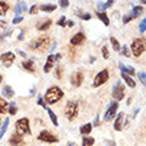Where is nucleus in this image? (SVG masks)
<instances>
[{"mask_svg": "<svg viewBox=\"0 0 146 146\" xmlns=\"http://www.w3.org/2000/svg\"><path fill=\"white\" fill-rule=\"evenodd\" d=\"M143 12V8L139 7V5H137V7H133V11H131V13L134 15V17H137L138 15H141Z\"/></svg>", "mask_w": 146, "mask_h": 146, "instance_id": "nucleus-30", "label": "nucleus"}, {"mask_svg": "<svg viewBox=\"0 0 146 146\" xmlns=\"http://www.w3.org/2000/svg\"><path fill=\"white\" fill-rule=\"evenodd\" d=\"M111 96H113V98L117 101L122 100L123 96H125V88H123L122 84H115L114 85V89H113V93H111Z\"/></svg>", "mask_w": 146, "mask_h": 146, "instance_id": "nucleus-8", "label": "nucleus"}, {"mask_svg": "<svg viewBox=\"0 0 146 146\" xmlns=\"http://www.w3.org/2000/svg\"><path fill=\"white\" fill-rule=\"evenodd\" d=\"M50 44V38L48 36H42V37H38L33 41H31L29 44V48L31 49H38V50H46L48 46Z\"/></svg>", "mask_w": 146, "mask_h": 146, "instance_id": "nucleus-2", "label": "nucleus"}, {"mask_svg": "<svg viewBox=\"0 0 146 146\" xmlns=\"http://www.w3.org/2000/svg\"><path fill=\"white\" fill-rule=\"evenodd\" d=\"M109 78V72L108 69L101 70L100 73H97V76L94 77V81H93V86H100V85L105 84Z\"/></svg>", "mask_w": 146, "mask_h": 146, "instance_id": "nucleus-6", "label": "nucleus"}, {"mask_svg": "<svg viewBox=\"0 0 146 146\" xmlns=\"http://www.w3.org/2000/svg\"><path fill=\"white\" fill-rule=\"evenodd\" d=\"M9 114L11 115H15L16 113H17V108H16V105H15V102H12L11 105H9Z\"/></svg>", "mask_w": 146, "mask_h": 146, "instance_id": "nucleus-33", "label": "nucleus"}, {"mask_svg": "<svg viewBox=\"0 0 146 146\" xmlns=\"http://www.w3.org/2000/svg\"><path fill=\"white\" fill-rule=\"evenodd\" d=\"M54 56L53 54H50L49 57L46 58V62H45V65H44V72L45 73H48V72H50V69L53 68V64H54Z\"/></svg>", "mask_w": 146, "mask_h": 146, "instance_id": "nucleus-15", "label": "nucleus"}, {"mask_svg": "<svg viewBox=\"0 0 146 146\" xmlns=\"http://www.w3.org/2000/svg\"><path fill=\"white\" fill-rule=\"evenodd\" d=\"M66 146H76V143H73V142H69V143H68V145H66Z\"/></svg>", "mask_w": 146, "mask_h": 146, "instance_id": "nucleus-49", "label": "nucleus"}, {"mask_svg": "<svg viewBox=\"0 0 146 146\" xmlns=\"http://www.w3.org/2000/svg\"><path fill=\"white\" fill-rule=\"evenodd\" d=\"M110 42H111V46H113V49H114V50H117V52H118V50L121 49V46H119V42L117 41L114 37H110Z\"/></svg>", "mask_w": 146, "mask_h": 146, "instance_id": "nucleus-31", "label": "nucleus"}, {"mask_svg": "<svg viewBox=\"0 0 146 146\" xmlns=\"http://www.w3.org/2000/svg\"><path fill=\"white\" fill-rule=\"evenodd\" d=\"M37 104H38V105H41L42 108H44L46 111H48V114H49V117H50V121L53 122L54 126H57V125H58V122H57V115H56V114L53 113V110H52L50 108H48V106L45 105V102H44V101H42L41 98H38V100H37Z\"/></svg>", "mask_w": 146, "mask_h": 146, "instance_id": "nucleus-11", "label": "nucleus"}, {"mask_svg": "<svg viewBox=\"0 0 146 146\" xmlns=\"http://www.w3.org/2000/svg\"><path fill=\"white\" fill-rule=\"evenodd\" d=\"M138 78H139V81L146 86V73H143V72L138 73Z\"/></svg>", "mask_w": 146, "mask_h": 146, "instance_id": "nucleus-35", "label": "nucleus"}, {"mask_svg": "<svg viewBox=\"0 0 146 146\" xmlns=\"http://www.w3.org/2000/svg\"><path fill=\"white\" fill-rule=\"evenodd\" d=\"M119 69L122 70V73H125V74H127V76H130V77L134 74V69L131 66H125L122 62H119Z\"/></svg>", "mask_w": 146, "mask_h": 146, "instance_id": "nucleus-18", "label": "nucleus"}, {"mask_svg": "<svg viewBox=\"0 0 146 146\" xmlns=\"http://www.w3.org/2000/svg\"><path fill=\"white\" fill-rule=\"evenodd\" d=\"M123 54H125V56H129V52H127L126 46H123Z\"/></svg>", "mask_w": 146, "mask_h": 146, "instance_id": "nucleus-44", "label": "nucleus"}, {"mask_svg": "<svg viewBox=\"0 0 146 146\" xmlns=\"http://www.w3.org/2000/svg\"><path fill=\"white\" fill-rule=\"evenodd\" d=\"M90 131H92V123H86V125H84V126H81V129H80V133L81 134H84V135L89 134Z\"/></svg>", "mask_w": 146, "mask_h": 146, "instance_id": "nucleus-26", "label": "nucleus"}, {"mask_svg": "<svg viewBox=\"0 0 146 146\" xmlns=\"http://www.w3.org/2000/svg\"><path fill=\"white\" fill-rule=\"evenodd\" d=\"M121 76H122V78L125 80V82H126V84L129 85L130 88H134V86H135V82H134V80H133L130 76H127V74H125V73H122Z\"/></svg>", "mask_w": 146, "mask_h": 146, "instance_id": "nucleus-22", "label": "nucleus"}, {"mask_svg": "<svg viewBox=\"0 0 146 146\" xmlns=\"http://www.w3.org/2000/svg\"><path fill=\"white\" fill-rule=\"evenodd\" d=\"M82 81H84V74L81 72L72 73V76H70V82H72L73 86H80V85L82 84Z\"/></svg>", "mask_w": 146, "mask_h": 146, "instance_id": "nucleus-12", "label": "nucleus"}, {"mask_svg": "<svg viewBox=\"0 0 146 146\" xmlns=\"http://www.w3.org/2000/svg\"><path fill=\"white\" fill-rule=\"evenodd\" d=\"M97 16H98V19H100L101 21H102V23L106 25V27H108L109 24H110V20H109L108 15H106L105 12H98V13H97Z\"/></svg>", "mask_w": 146, "mask_h": 146, "instance_id": "nucleus-21", "label": "nucleus"}, {"mask_svg": "<svg viewBox=\"0 0 146 146\" xmlns=\"http://www.w3.org/2000/svg\"><path fill=\"white\" fill-rule=\"evenodd\" d=\"M65 115L68 119H74L77 115V104L73 102V101H69L65 106Z\"/></svg>", "mask_w": 146, "mask_h": 146, "instance_id": "nucleus-7", "label": "nucleus"}, {"mask_svg": "<svg viewBox=\"0 0 146 146\" xmlns=\"http://www.w3.org/2000/svg\"><path fill=\"white\" fill-rule=\"evenodd\" d=\"M8 9H9L8 3H5V1H0V15H5Z\"/></svg>", "mask_w": 146, "mask_h": 146, "instance_id": "nucleus-27", "label": "nucleus"}, {"mask_svg": "<svg viewBox=\"0 0 146 146\" xmlns=\"http://www.w3.org/2000/svg\"><path fill=\"white\" fill-rule=\"evenodd\" d=\"M8 123H9V119H8V118H5V119H4V122H3V125H1V129H0V139H1V137H3V135H4V133H5V130H7Z\"/></svg>", "mask_w": 146, "mask_h": 146, "instance_id": "nucleus-28", "label": "nucleus"}, {"mask_svg": "<svg viewBox=\"0 0 146 146\" xmlns=\"http://www.w3.org/2000/svg\"><path fill=\"white\" fill-rule=\"evenodd\" d=\"M1 80H3V77H1V74H0V82H1Z\"/></svg>", "mask_w": 146, "mask_h": 146, "instance_id": "nucleus-50", "label": "nucleus"}, {"mask_svg": "<svg viewBox=\"0 0 146 146\" xmlns=\"http://www.w3.org/2000/svg\"><path fill=\"white\" fill-rule=\"evenodd\" d=\"M50 24H52V20H50V19H46L44 23H41L40 25H38L37 29H38V31H45V29H48V28L50 27Z\"/></svg>", "mask_w": 146, "mask_h": 146, "instance_id": "nucleus-25", "label": "nucleus"}, {"mask_svg": "<svg viewBox=\"0 0 146 146\" xmlns=\"http://www.w3.org/2000/svg\"><path fill=\"white\" fill-rule=\"evenodd\" d=\"M37 9H38V8L36 7V5H33V7H32L31 9H29V12H31L32 15H33V13H36V12H37Z\"/></svg>", "mask_w": 146, "mask_h": 146, "instance_id": "nucleus-43", "label": "nucleus"}, {"mask_svg": "<svg viewBox=\"0 0 146 146\" xmlns=\"http://www.w3.org/2000/svg\"><path fill=\"white\" fill-rule=\"evenodd\" d=\"M68 5H69V1H68V0H65V1H64V0H61V1H60V7L65 8V7H68Z\"/></svg>", "mask_w": 146, "mask_h": 146, "instance_id": "nucleus-40", "label": "nucleus"}, {"mask_svg": "<svg viewBox=\"0 0 146 146\" xmlns=\"http://www.w3.org/2000/svg\"><path fill=\"white\" fill-rule=\"evenodd\" d=\"M93 143H94V138L92 137H84L82 139V146H93Z\"/></svg>", "mask_w": 146, "mask_h": 146, "instance_id": "nucleus-29", "label": "nucleus"}, {"mask_svg": "<svg viewBox=\"0 0 146 146\" xmlns=\"http://www.w3.org/2000/svg\"><path fill=\"white\" fill-rule=\"evenodd\" d=\"M40 9L45 12H53L56 9V5L54 4H42V5H40Z\"/></svg>", "mask_w": 146, "mask_h": 146, "instance_id": "nucleus-23", "label": "nucleus"}, {"mask_svg": "<svg viewBox=\"0 0 146 146\" xmlns=\"http://www.w3.org/2000/svg\"><path fill=\"white\" fill-rule=\"evenodd\" d=\"M0 61H1V64H3L5 68H9V66L12 65V62L15 61V54L12 53V52H5V53L1 54Z\"/></svg>", "mask_w": 146, "mask_h": 146, "instance_id": "nucleus-9", "label": "nucleus"}, {"mask_svg": "<svg viewBox=\"0 0 146 146\" xmlns=\"http://www.w3.org/2000/svg\"><path fill=\"white\" fill-rule=\"evenodd\" d=\"M108 146H115V143L113 142V141H108V143H106Z\"/></svg>", "mask_w": 146, "mask_h": 146, "instance_id": "nucleus-46", "label": "nucleus"}, {"mask_svg": "<svg viewBox=\"0 0 146 146\" xmlns=\"http://www.w3.org/2000/svg\"><path fill=\"white\" fill-rule=\"evenodd\" d=\"M131 50L135 57H139L141 54L146 50V40L143 38H135L134 41L131 42Z\"/></svg>", "mask_w": 146, "mask_h": 146, "instance_id": "nucleus-4", "label": "nucleus"}, {"mask_svg": "<svg viewBox=\"0 0 146 146\" xmlns=\"http://www.w3.org/2000/svg\"><path fill=\"white\" fill-rule=\"evenodd\" d=\"M117 110H118V104H117V102L114 101V102H111V104L109 105L108 110H106V113H105V115H104V119H105V121H109V119H111L115 115Z\"/></svg>", "mask_w": 146, "mask_h": 146, "instance_id": "nucleus-10", "label": "nucleus"}, {"mask_svg": "<svg viewBox=\"0 0 146 146\" xmlns=\"http://www.w3.org/2000/svg\"><path fill=\"white\" fill-rule=\"evenodd\" d=\"M65 23H66V19H65V16H62L61 19L57 21V25H60V27H65Z\"/></svg>", "mask_w": 146, "mask_h": 146, "instance_id": "nucleus-37", "label": "nucleus"}, {"mask_svg": "<svg viewBox=\"0 0 146 146\" xmlns=\"http://www.w3.org/2000/svg\"><path fill=\"white\" fill-rule=\"evenodd\" d=\"M21 20H23V17H21V16H17V17H15V19H13V21H12V23H13V24H17V23H20Z\"/></svg>", "mask_w": 146, "mask_h": 146, "instance_id": "nucleus-42", "label": "nucleus"}, {"mask_svg": "<svg viewBox=\"0 0 146 146\" xmlns=\"http://www.w3.org/2000/svg\"><path fill=\"white\" fill-rule=\"evenodd\" d=\"M61 73H62V68L61 66H57V68H56V77H57V78H61Z\"/></svg>", "mask_w": 146, "mask_h": 146, "instance_id": "nucleus-39", "label": "nucleus"}, {"mask_svg": "<svg viewBox=\"0 0 146 146\" xmlns=\"http://www.w3.org/2000/svg\"><path fill=\"white\" fill-rule=\"evenodd\" d=\"M7 101L5 100H1V98H0V113H1V114H3V113H5V111H7Z\"/></svg>", "mask_w": 146, "mask_h": 146, "instance_id": "nucleus-32", "label": "nucleus"}, {"mask_svg": "<svg viewBox=\"0 0 146 146\" xmlns=\"http://www.w3.org/2000/svg\"><path fill=\"white\" fill-rule=\"evenodd\" d=\"M62 96H64V92H62L58 86H50L45 93L44 102H45V104H54V102H57L58 100H61Z\"/></svg>", "mask_w": 146, "mask_h": 146, "instance_id": "nucleus-1", "label": "nucleus"}, {"mask_svg": "<svg viewBox=\"0 0 146 146\" xmlns=\"http://www.w3.org/2000/svg\"><path fill=\"white\" fill-rule=\"evenodd\" d=\"M66 24H68V27H73V25H74V23H73L72 20H69V21H66Z\"/></svg>", "mask_w": 146, "mask_h": 146, "instance_id": "nucleus-45", "label": "nucleus"}, {"mask_svg": "<svg viewBox=\"0 0 146 146\" xmlns=\"http://www.w3.org/2000/svg\"><path fill=\"white\" fill-rule=\"evenodd\" d=\"M0 123H1V119H0Z\"/></svg>", "mask_w": 146, "mask_h": 146, "instance_id": "nucleus-51", "label": "nucleus"}, {"mask_svg": "<svg viewBox=\"0 0 146 146\" xmlns=\"http://www.w3.org/2000/svg\"><path fill=\"white\" fill-rule=\"evenodd\" d=\"M37 138L40 139V141H44V142H48V143H56L58 141L57 137L53 135L50 131H48V130L40 131V134L37 135Z\"/></svg>", "mask_w": 146, "mask_h": 146, "instance_id": "nucleus-5", "label": "nucleus"}, {"mask_svg": "<svg viewBox=\"0 0 146 146\" xmlns=\"http://www.w3.org/2000/svg\"><path fill=\"white\" fill-rule=\"evenodd\" d=\"M16 133L20 135L31 134V127H29V119L28 118H20L16 122Z\"/></svg>", "mask_w": 146, "mask_h": 146, "instance_id": "nucleus-3", "label": "nucleus"}, {"mask_svg": "<svg viewBox=\"0 0 146 146\" xmlns=\"http://www.w3.org/2000/svg\"><path fill=\"white\" fill-rule=\"evenodd\" d=\"M139 32H146V19H143L139 24Z\"/></svg>", "mask_w": 146, "mask_h": 146, "instance_id": "nucleus-36", "label": "nucleus"}, {"mask_svg": "<svg viewBox=\"0 0 146 146\" xmlns=\"http://www.w3.org/2000/svg\"><path fill=\"white\" fill-rule=\"evenodd\" d=\"M13 11H15L16 13H21V12L27 11V5H25V3H17L16 7L13 8Z\"/></svg>", "mask_w": 146, "mask_h": 146, "instance_id": "nucleus-24", "label": "nucleus"}, {"mask_svg": "<svg viewBox=\"0 0 146 146\" xmlns=\"http://www.w3.org/2000/svg\"><path fill=\"white\" fill-rule=\"evenodd\" d=\"M111 4H113V0H109V1H105V3H97V9L100 12H104L105 9L111 7Z\"/></svg>", "mask_w": 146, "mask_h": 146, "instance_id": "nucleus-19", "label": "nucleus"}, {"mask_svg": "<svg viewBox=\"0 0 146 146\" xmlns=\"http://www.w3.org/2000/svg\"><path fill=\"white\" fill-rule=\"evenodd\" d=\"M17 53H19L20 56H23V57L25 56V52H23V50H17Z\"/></svg>", "mask_w": 146, "mask_h": 146, "instance_id": "nucleus-47", "label": "nucleus"}, {"mask_svg": "<svg viewBox=\"0 0 146 146\" xmlns=\"http://www.w3.org/2000/svg\"><path fill=\"white\" fill-rule=\"evenodd\" d=\"M9 143H11V146H21L23 145V137L20 134H17V133H15V134L11 135Z\"/></svg>", "mask_w": 146, "mask_h": 146, "instance_id": "nucleus-14", "label": "nucleus"}, {"mask_svg": "<svg viewBox=\"0 0 146 146\" xmlns=\"http://www.w3.org/2000/svg\"><path fill=\"white\" fill-rule=\"evenodd\" d=\"M23 37H24V36H23V33H20V36H19V37H17V40H23Z\"/></svg>", "mask_w": 146, "mask_h": 146, "instance_id": "nucleus-48", "label": "nucleus"}, {"mask_svg": "<svg viewBox=\"0 0 146 146\" xmlns=\"http://www.w3.org/2000/svg\"><path fill=\"white\" fill-rule=\"evenodd\" d=\"M80 17L82 20H90V17H92V16L89 15V13H84V15H80Z\"/></svg>", "mask_w": 146, "mask_h": 146, "instance_id": "nucleus-41", "label": "nucleus"}, {"mask_svg": "<svg viewBox=\"0 0 146 146\" xmlns=\"http://www.w3.org/2000/svg\"><path fill=\"white\" fill-rule=\"evenodd\" d=\"M133 19H134V15H133V13H130V15H125V16H123L122 21H123V24H127L130 20H133Z\"/></svg>", "mask_w": 146, "mask_h": 146, "instance_id": "nucleus-34", "label": "nucleus"}, {"mask_svg": "<svg viewBox=\"0 0 146 146\" xmlns=\"http://www.w3.org/2000/svg\"><path fill=\"white\" fill-rule=\"evenodd\" d=\"M102 56H104V58H109V50L106 46H102Z\"/></svg>", "mask_w": 146, "mask_h": 146, "instance_id": "nucleus-38", "label": "nucleus"}, {"mask_svg": "<svg viewBox=\"0 0 146 146\" xmlns=\"http://www.w3.org/2000/svg\"><path fill=\"white\" fill-rule=\"evenodd\" d=\"M21 66H23L25 70L28 72H35V64L32 60H25V61L21 62Z\"/></svg>", "mask_w": 146, "mask_h": 146, "instance_id": "nucleus-16", "label": "nucleus"}, {"mask_svg": "<svg viewBox=\"0 0 146 146\" xmlns=\"http://www.w3.org/2000/svg\"><path fill=\"white\" fill-rule=\"evenodd\" d=\"M123 113H118V117L115 118V122H114V129L115 130H121L122 129V121H123Z\"/></svg>", "mask_w": 146, "mask_h": 146, "instance_id": "nucleus-17", "label": "nucleus"}, {"mask_svg": "<svg viewBox=\"0 0 146 146\" xmlns=\"http://www.w3.org/2000/svg\"><path fill=\"white\" fill-rule=\"evenodd\" d=\"M84 41H85V35L82 32H78V33H76V35L70 38V44L72 45H81Z\"/></svg>", "mask_w": 146, "mask_h": 146, "instance_id": "nucleus-13", "label": "nucleus"}, {"mask_svg": "<svg viewBox=\"0 0 146 146\" xmlns=\"http://www.w3.org/2000/svg\"><path fill=\"white\" fill-rule=\"evenodd\" d=\"M13 94H15V92H13V89H12L9 85L4 86V89H3V96L4 97H7V98H12Z\"/></svg>", "mask_w": 146, "mask_h": 146, "instance_id": "nucleus-20", "label": "nucleus"}]
</instances>
